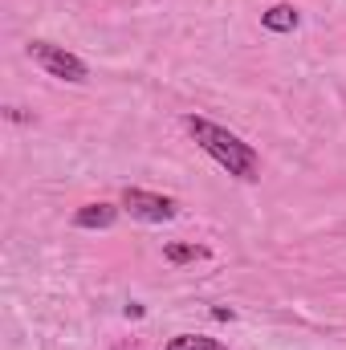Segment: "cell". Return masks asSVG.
<instances>
[{"label":"cell","mask_w":346,"mask_h":350,"mask_svg":"<svg viewBox=\"0 0 346 350\" xmlns=\"http://www.w3.org/2000/svg\"><path fill=\"white\" fill-rule=\"evenodd\" d=\"M183 126H187V135L196 139V147H200L208 159H216L228 175H237V179H245V183L261 175V155L241 139V135H232L228 126H220V122H212V118H204V114H183Z\"/></svg>","instance_id":"1"},{"label":"cell","mask_w":346,"mask_h":350,"mask_svg":"<svg viewBox=\"0 0 346 350\" xmlns=\"http://www.w3.org/2000/svg\"><path fill=\"white\" fill-rule=\"evenodd\" d=\"M29 57L49 74V78H62V82H86L90 70L86 62L78 57V53H70V49H62V45H53V41H29Z\"/></svg>","instance_id":"2"},{"label":"cell","mask_w":346,"mask_h":350,"mask_svg":"<svg viewBox=\"0 0 346 350\" xmlns=\"http://www.w3.org/2000/svg\"><path fill=\"white\" fill-rule=\"evenodd\" d=\"M163 257L172 265H187V261H196V257H208V249H196V245H168Z\"/></svg>","instance_id":"7"},{"label":"cell","mask_w":346,"mask_h":350,"mask_svg":"<svg viewBox=\"0 0 346 350\" xmlns=\"http://www.w3.org/2000/svg\"><path fill=\"white\" fill-rule=\"evenodd\" d=\"M122 208L135 220H143V224H163V220H175V212H179V204H175L172 196L143 191V187H127L122 191Z\"/></svg>","instance_id":"3"},{"label":"cell","mask_w":346,"mask_h":350,"mask_svg":"<svg viewBox=\"0 0 346 350\" xmlns=\"http://www.w3.org/2000/svg\"><path fill=\"white\" fill-rule=\"evenodd\" d=\"M114 220H118L114 204H86L74 212V228H110Z\"/></svg>","instance_id":"4"},{"label":"cell","mask_w":346,"mask_h":350,"mask_svg":"<svg viewBox=\"0 0 346 350\" xmlns=\"http://www.w3.org/2000/svg\"><path fill=\"white\" fill-rule=\"evenodd\" d=\"M297 21H302V16H297L293 4H273L269 12H261V25H265L269 33H293Z\"/></svg>","instance_id":"5"},{"label":"cell","mask_w":346,"mask_h":350,"mask_svg":"<svg viewBox=\"0 0 346 350\" xmlns=\"http://www.w3.org/2000/svg\"><path fill=\"white\" fill-rule=\"evenodd\" d=\"M168 350H228V347L216 342V338H204V334H175Z\"/></svg>","instance_id":"6"}]
</instances>
